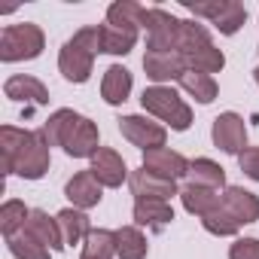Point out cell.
<instances>
[{
    "label": "cell",
    "instance_id": "ffe728a7",
    "mask_svg": "<svg viewBox=\"0 0 259 259\" xmlns=\"http://www.w3.org/2000/svg\"><path fill=\"white\" fill-rule=\"evenodd\" d=\"M213 46L210 40V31L198 22V19H180V28H177V52L186 58L198 49H207Z\"/></svg>",
    "mask_w": 259,
    "mask_h": 259
},
{
    "label": "cell",
    "instance_id": "ba28073f",
    "mask_svg": "<svg viewBox=\"0 0 259 259\" xmlns=\"http://www.w3.org/2000/svg\"><path fill=\"white\" fill-rule=\"evenodd\" d=\"M49 150H52V147L43 141V135L34 132L31 141L25 144V150L19 153V159L13 162L10 174H16V177H22V180H43L46 171H49V165H52V153H49Z\"/></svg>",
    "mask_w": 259,
    "mask_h": 259
},
{
    "label": "cell",
    "instance_id": "f546056e",
    "mask_svg": "<svg viewBox=\"0 0 259 259\" xmlns=\"http://www.w3.org/2000/svg\"><path fill=\"white\" fill-rule=\"evenodd\" d=\"M244 22H247V10L238 4V0H226L223 4V10H220V16L210 22L223 37H235L241 28H244Z\"/></svg>",
    "mask_w": 259,
    "mask_h": 259
},
{
    "label": "cell",
    "instance_id": "603a6c76",
    "mask_svg": "<svg viewBox=\"0 0 259 259\" xmlns=\"http://www.w3.org/2000/svg\"><path fill=\"white\" fill-rule=\"evenodd\" d=\"M138 46V31L135 28H116V25H101V52L107 55H128Z\"/></svg>",
    "mask_w": 259,
    "mask_h": 259
},
{
    "label": "cell",
    "instance_id": "277c9868",
    "mask_svg": "<svg viewBox=\"0 0 259 259\" xmlns=\"http://www.w3.org/2000/svg\"><path fill=\"white\" fill-rule=\"evenodd\" d=\"M46 49V34L34 22H19L7 25L0 31V61L16 64V61H34Z\"/></svg>",
    "mask_w": 259,
    "mask_h": 259
},
{
    "label": "cell",
    "instance_id": "9a60e30c",
    "mask_svg": "<svg viewBox=\"0 0 259 259\" xmlns=\"http://www.w3.org/2000/svg\"><path fill=\"white\" fill-rule=\"evenodd\" d=\"M132 89H135V76H132V70H128V67H122V64H110V67L104 70V79H101V98H104L110 107L125 104L128 95H132Z\"/></svg>",
    "mask_w": 259,
    "mask_h": 259
},
{
    "label": "cell",
    "instance_id": "1f68e13d",
    "mask_svg": "<svg viewBox=\"0 0 259 259\" xmlns=\"http://www.w3.org/2000/svg\"><path fill=\"white\" fill-rule=\"evenodd\" d=\"M186 67L189 70H201V73H220L223 67H226V55H223V49H217V46H207V49H198V52H192V55H186Z\"/></svg>",
    "mask_w": 259,
    "mask_h": 259
},
{
    "label": "cell",
    "instance_id": "4316f807",
    "mask_svg": "<svg viewBox=\"0 0 259 259\" xmlns=\"http://www.w3.org/2000/svg\"><path fill=\"white\" fill-rule=\"evenodd\" d=\"M31 135L34 132H28V128H16V125H4V128H0V150H4V174L7 177H10V168L19 159V153L31 141Z\"/></svg>",
    "mask_w": 259,
    "mask_h": 259
},
{
    "label": "cell",
    "instance_id": "836d02e7",
    "mask_svg": "<svg viewBox=\"0 0 259 259\" xmlns=\"http://www.w3.org/2000/svg\"><path fill=\"white\" fill-rule=\"evenodd\" d=\"M229 259H259V238H235Z\"/></svg>",
    "mask_w": 259,
    "mask_h": 259
},
{
    "label": "cell",
    "instance_id": "e575fe53",
    "mask_svg": "<svg viewBox=\"0 0 259 259\" xmlns=\"http://www.w3.org/2000/svg\"><path fill=\"white\" fill-rule=\"evenodd\" d=\"M238 165H241L244 177H250V180L259 183V147H247V150L238 156Z\"/></svg>",
    "mask_w": 259,
    "mask_h": 259
},
{
    "label": "cell",
    "instance_id": "4dcf8cb0",
    "mask_svg": "<svg viewBox=\"0 0 259 259\" xmlns=\"http://www.w3.org/2000/svg\"><path fill=\"white\" fill-rule=\"evenodd\" d=\"M7 247H10V253L16 256V259H49V247H43L34 235H28L25 229L22 232H16L13 238H7Z\"/></svg>",
    "mask_w": 259,
    "mask_h": 259
},
{
    "label": "cell",
    "instance_id": "484cf974",
    "mask_svg": "<svg viewBox=\"0 0 259 259\" xmlns=\"http://www.w3.org/2000/svg\"><path fill=\"white\" fill-rule=\"evenodd\" d=\"M180 85H183V92L192 95L198 104H213L217 95H220L217 79H213L210 73H201V70H186V73L180 76Z\"/></svg>",
    "mask_w": 259,
    "mask_h": 259
},
{
    "label": "cell",
    "instance_id": "3957f363",
    "mask_svg": "<svg viewBox=\"0 0 259 259\" xmlns=\"http://www.w3.org/2000/svg\"><path fill=\"white\" fill-rule=\"evenodd\" d=\"M141 107L156 116L171 132H186L192 125V107L171 89V85H150L141 95Z\"/></svg>",
    "mask_w": 259,
    "mask_h": 259
},
{
    "label": "cell",
    "instance_id": "83f0119b",
    "mask_svg": "<svg viewBox=\"0 0 259 259\" xmlns=\"http://www.w3.org/2000/svg\"><path fill=\"white\" fill-rule=\"evenodd\" d=\"M116 256V232L110 229H92L82 241L79 259H113Z\"/></svg>",
    "mask_w": 259,
    "mask_h": 259
},
{
    "label": "cell",
    "instance_id": "d590c367",
    "mask_svg": "<svg viewBox=\"0 0 259 259\" xmlns=\"http://www.w3.org/2000/svg\"><path fill=\"white\" fill-rule=\"evenodd\" d=\"M253 79H256V85H259V64L253 67Z\"/></svg>",
    "mask_w": 259,
    "mask_h": 259
},
{
    "label": "cell",
    "instance_id": "e0dca14e",
    "mask_svg": "<svg viewBox=\"0 0 259 259\" xmlns=\"http://www.w3.org/2000/svg\"><path fill=\"white\" fill-rule=\"evenodd\" d=\"M25 232L34 235L43 247H49L52 253L64 250V235H61V226H58V217H49L46 210H31L28 223H25Z\"/></svg>",
    "mask_w": 259,
    "mask_h": 259
},
{
    "label": "cell",
    "instance_id": "8992f818",
    "mask_svg": "<svg viewBox=\"0 0 259 259\" xmlns=\"http://www.w3.org/2000/svg\"><path fill=\"white\" fill-rule=\"evenodd\" d=\"M177 28L180 19H174L162 7H147L144 31H147V52H177Z\"/></svg>",
    "mask_w": 259,
    "mask_h": 259
},
{
    "label": "cell",
    "instance_id": "5b68a950",
    "mask_svg": "<svg viewBox=\"0 0 259 259\" xmlns=\"http://www.w3.org/2000/svg\"><path fill=\"white\" fill-rule=\"evenodd\" d=\"M116 122H119V135L132 144V147L144 150V153L159 150V147H165V141H168V128H165L162 122L147 119V116L132 113V116H119Z\"/></svg>",
    "mask_w": 259,
    "mask_h": 259
},
{
    "label": "cell",
    "instance_id": "7c38bea8",
    "mask_svg": "<svg viewBox=\"0 0 259 259\" xmlns=\"http://www.w3.org/2000/svg\"><path fill=\"white\" fill-rule=\"evenodd\" d=\"M144 168H147L150 174L165 177V180H174V183L189 174V162H186L180 153L168 150V147H159V150L144 153Z\"/></svg>",
    "mask_w": 259,
    "mask_h": 259
},
{
    "label": "cell",
    "instance_id": "7402d4cb",
    "mask_svg": "<svg viewBox=\"0 0 259 259\" xmlns=\"http://www.w3.org/2000/svg\"><path fill=\"white\" fill-rule=\"evenodd\" d=\"M150 244L141 226H122L116 229V256L119 259H147Z\"/></svg>",
    "mask_w": 259,
    "mask_h": 259
},
{
    "label": "cell",
    "instance_id": "8fae6325",
    "mask_svg": "<svg viewBox=\"0 0 259 259\" xmlns=\"http://www.w3.org/2000/svg\"><path fill=\"white\" fill-rule=\"evenodd\" d=\"M144 70H147V76H150L156 85H165V82H171V79L180 82V76H183L189 67H186V58H183L180 52H147V55H144Z\"/></svg>",
    "mask_w": 259,
    "mask_h": 259
},
{
    "label": "cell",
    "instance_id": "d4e9b609",
    "mask_svg": "<svg viewBox=\"0 0 259 259\" xmlns=\"http://www.w3.org/2000/svg\"><path fill=\"white\" fill-rule=\"evenodd\" d=\"M144 16H147V7L135 4V0H116V4L107 7V25H116V28L141 31L144 28Z\"/></svg>",
    "mask_w": 259,
    "mask_h": 259
},
{
    "label": "cell",
    "instance_id": "4fadbf2b",
    "mask_svg": "<svg viewBox=\"0 0 259 259\" xmlns=\"http://www.w3.org/2000/svg\"><path fill=\"white\" fill-rule=\"evenodd\" d=\"M101 183L95 180V174L92 171H79V174H73L67 183H64V195L70 198V204L73 207H79V210H89V207H98L101 204Z\"/></svg>",
    "mask_w": 259,
    "mask_h": 259
},
{
    "label": "cell",
    "instance_id": "6da1fadb",
    "mask_svg": "<svg viewBox=\"0 0 259 259\" xmlns=\"http://www.w3.org/2000/svg\"><path fill=\"white\" fill-rule=\"evenodd\" d=\"M37 132L43 135V141L49 147H61L70 159H92L98 150H101V135H98V125L70 110V107H61L55 110Z\"/></svg>",
    "mask_w": 259,
    "mask_h": 259
},
{
    "label": "cell",
    "instance_id": "2e32d148",
    "mask_svg": "<svg viewBox=\"0 0 259 259\" xmlns=\"http://www.w3.org/2000/svg\"><path fill=\"white\" fill-rule=\"evenodd\" d=\"M4 95L10 101H22V104H49V89L31 76V73H16L4 82Z\"/></svg>",
    "mask_w": 259,
    "mask_h": 259
},
{
    "label": "cell",
    "instance_id": "cb8c5ba5",
    "mask_svg": "<svg viewBox=\"0 0 259 259\" xmlns=\"http://www.w3.org/2000/svg\"><path fill=\"white\" fill-rule=\"evenodd\" d=\"M189 183L195 186H207V189H226V168L217 165L213 159H192L189 162Z\"/></svg>",
    "mask_w": 259,
    "mask_h": 259
},
{
    "label": "cell",
    "instance_id": "f1b7e54d",
    "mask_svg": "<svg viewBox=\"0 0 259 259\" xmlns=\"http://www.w3.org/2000/svg\"><path fill=\"white\" fill-rule=\"evenodd\" d=\"M28 217H31V207L25 201H19V198L4 201V207H0V232H4V238H13L16 232H22Z\"/></svg>",
    "mask_w": 259,
    "mask_h": 259
},
{
    "label": "cell",
    "instance_id": "ac0fdd59",
    "mask_svg": "<svg viewBox=\"0 0 259 259\" xmlns=\"http://www.w3.org/2000/svg\"><path fill=\"white\" fill-rule=\"evenodd\" d=\"M132 220L135 226H147V229H165L174 223V207L171 201H159V198H144V201H135V210H132Z\"/></svg>",
    "mask_w": 259,
    "mask_h": 259
},
{
    "label": "cell",
    "instance_id": "d6a6232c",
    "mask_svg": "<svg viewBox=\"0 0 259 259\" xmlns=\"http://www.w3.org/2000/svg\"><path fill=\"white\" fill-rule=\"evenodd\" d=\"M201 226L210 232V235H217V238H232V235H238V229H241V223L220 204L217 210H210L207 217H201Z\"/></svg>",
    "mask_w": 259,
    "mask_h": 259
},
{
    "label": "cell",
    "instance_id": "30bf717a",
    "mask_svg": "<svg viewBox=\"0 0 259 259\" xmlns=\"http://www.w3.org/2000/svg\"><path fill=\"white\" fill-rule=\"evenodd\" d=\"M128 189H132L135 201H144V198H159V201H168L171 195H180L174 180L156 177V174H150L144 165H141L138 171H132V177H128Z\"/></svg>",
    "mask_w": 259,
    "mask_h": 259
},
{
    "label": "cell",
    "instance_id": "7a4b0ae2",
    "mask_svg": "<svg viewBox=\"0 0 259 259\" xmlns=\"http://www.w3.org/2000/svg\"><path fill=\"white\" fill-rule=\"evenodd\" d=\"M101 52V25L79 28L58 52V70L67 82H89L95 70V55Z\"/></svg>",
    "mask_w": 259,
    "mask_h": 259
},
{
    "label": "cell",
    "instance_id": "5bb4252c",
    "mask_svg": "<svg viewBox=\"0 0 259 259\" xmlns=\"http://www.w3.org/2000/svg\"><path fill=\"white\" fill-rule=\"evenodd\" d=\"M223 207L241 223V226H250L259 220V195L244 189V186H226L223 189Z\"/></svg>",
    "mask_w": 259,
    "mask_h": 259
},
{
    "label": "cell",
    "instance_id": "52a82bcc",
    "mask_svg": "<svg viewBox=\"0 0 259 259\" xmlns=\"http://www.w3.org/2000/svg\"><path fill=\"white\" fill-rule=\"evenodd\" d=\"M210 141L213 147H220L223 153L229 156H241L250 144H247V125H244V116L235 113V110H226L213 119L210 125Z\"/></svg>",
    "mask_w": 259,
    "mask_h": 259
},
{
    "label": "cell",
    "instance_id": "d6986e66",
    "mask_svg": "<svg viewBox=\"0 0 259 259\" xmlns=\"http://www.w3.org/2000/svg\"><path fill=\"white\" fill-rule=\"evenodd\" d=\"M180 201H183V207H186V213H192V217H207L210 210H217L220 204H223V192H217V189H207V186H195V183H186L183 189H180Z\"/></svg>",
    "mask_w": 259,
    "mask_h": 259
},
{
    "label": "cell",
    "instance_id": "44dd1931",
    "mask_svg": "<svg viewBox=\"0 0 259 259\" xmlns=\"http://www.w3.org/2000/svg\"><path fill=\"white\" fill-rule=\"evenodd\" d=\"M58 226H61V235H64V247L82 244L89 238V232H92V223H89L85 210H79V207L58 210Z\"/></svg>",
    "mask_w": 259,
    "mask_h": 259
},
{
    "label": "cell",
    "instance_id": "9c48e42d",
    "mask_svg": "<svg viewBox=\"0 0 259 259\" xmlns=\"http://www.w3.org/2000/svg\"><path fill=\"white\" fill-rule=\"evenodd\" d=\"M89 171H92L95 180H98L101 186H107V189H119L122 183H128V177H132L125 159H122L116 150H110V147H101V150L92 156V168H89Z\"/></svg>",
    "mask_w": 259,
    "mask_h": 259
}]
</instances>
